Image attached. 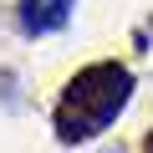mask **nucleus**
Masks as SVG:
<instances>
[{"instance_id": "1", "label": "nucleus", "mask_w": 153, "mask_h": 153, "mask_svg": "<svg viewBox=\"0 0 153 153\" xmlns=\"http://www.w3.org/2000/svg\"><path fill=\"white\" fill-rule=\"evenodd\" d=\"M128 92H133V71L117 66V61H97L87 71H76L71 76V87H66V107L71 112H56V138L61 143H87L97 138L123 107H128Z\"/></svg>"}, {"instance_id": "2", "label": "nucleus", "mask_w": 153, "mask_h": 153, "mask_svg": "<svg viewBox=\"0 0 153 153\" xmlns=\"http://www.w3.org/2000/svg\"><path fill=\"white\" fill-rule=\"evenodd\" d=\"M71 16V0H21V31L26 36H46V31H61Z\"/></svg>"}]
</instances>
